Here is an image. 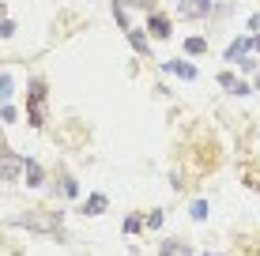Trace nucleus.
Instances as JSON below:
<instances>
[{
	"label": "nucleus",
	"instance_id": "nucleus-1",
	"mask_svg": "<svg viewBox=\"0 0 260 256\" xmlns=\"http://www.w3.org/2000/svg\"><path fill=\"white\" fill-rule=\"evenodd\" d=\"M30 125H46V83L42 79H30Z\"/></svg>",
	"mask_w": 260,
	"mask_h": 256
},
{
	"label": "nucleus",
	"instance_id": "nucleus-2",
	"mask_svg": "<svg viewBox=\"0 0 260 256\" xmlns=\"http://www.w3.org/2000/svg\"><path fill=\"white\" fill-rule=\"evenodd\" d=\"M147 34H151V38H158V42H166L170 34H174V19H170L166 12H158V8H155V12H147Z\"/></svg>",
	"mask_w": 260,
	"mask_h": 256
},
{
	"label": "nucleus",
	"instance_id": "nucleus-3",
	"mask_svg": "<svg viewBox=\"0 0 260 256\" xmlns=\"http://www.w3.org/2000/svg\"><path fill=\"white\" fill-rule=\"evenodd\" d=\"M46 211H26L23 218H15V226H30V230H46V234H57L60 226V215L57 218H42Z\"/></svg>",
	"mask_w": 260,
	"mask_h": 256
},
{
	"label": "nucleus",
	"instance_id": "nucleus-4",
	"mask_svg": "<svg viewBox=\"0 0 260 256\" xmlns=\"http://www.w3.org/2000/svg\"><path fill=\"white\" fill-rule=\"evenodd\" d=\"M215 12V0H181L177 4V15L181 19H204V15Z\"/></svg>",
	"mask_w": 260,
	"mask_h": 256
},
{
	"label": "nucleus",
	"instance_id": "nucleus-5",
	"mask_svg": "<svg viewBox=\"0 0 260 256\" xmlns=\"http://www.w3.org/2000/svg\"><path fill=\"white\" fill-rule=\"evenodd\" d=\"M23 181H26V189H42V185H46V170L26 155H23Z\"/></svg>",
	"mask_w": 260,
	"mask_h": 256
},
{
	"label": "nucleus",
	"instance_id": "nucleus-6",
	"mask_svg": "<svg viewBox=\"0 0 260 256\" xmlns=\"http://www.w3.org/2000/svg\"><path fill=\"white\" fill-rule=\"evenodd\" d=\"M162 72H166V76H177V79H196V68H192L185 57H181V60H177V57H174V60H162Z\"/></svg>",
	"mask_w": 260,
	"mask_h": 256
},
{
	"label": "nucleus",
	"instance_id": "nucleus-7",
	"mask_svg": "<svg viewBox=\"0 0 260 256\" xmlns=\"http://www.w3.org/2000/svg\"><path fill=\"white\" fill-rule=\"evenodd\" d=\"M245 53H253V34H238V38L226 46V60L234 64V60H238V57H245Z\"/></svg>",
	"mask_w": 260,
	"mask_h": 256
},
{
	"label": "nucleus",
	"instance_id": "nucleus-8",
	"mask_svg": "<svg viewBox=\"0 0 260 256\" xmlns=\"http://www.w3.org/2000/svg\"><path fill=\"white\" fill-rule=\"evenodd\" d=\"M106 207H110V200H106V192H91V196L83 200V215H91V218H94V215H102Z\"/></svg>",
	"mask_w": 260,
	"mask_h": 256
},
{
	"label": "nucleus",
	"instance_id": "nucleus-9",
	"mask_svg": "<svg viewBox=\"0 0 260 256\" xmlns=\"http://www.w3.org/2000/svg\"><path fill=\"white\" fill-rule=\"evenodd\" d=\"M23 173V155L19 158H0V177L4 181H15Z\"/></svg>",
	"mask_w": 260,
	"mask_h": 256
},
{
	"label": "nucleus",
	"instance_id": "nucleus-10",
	"mask_svg": "<svg viewBox=\"0 0 260 256\" xmlns=\"http://www.w3.org/2000/svg\"><path fill=\"white\" fill-rule=\"evenodd\" d=\"M128 42H132V49L136 53H151V42H147V30H140V26H128Z\"/></svg>",
	"mask_w": 260,
	"mask_h": 256
},
{
	"label": "nucleus",
	"instance_id": "nucleus-11",
	"mask_svg": "<svg viewBox=\"0 0 260 256\" xmlns=\"http://www.w3.org/2000/svg\"><path fill=\"white\" fill-rule=\"evenodd\" d=\"M185 53H189V57L208 53V38H204V34H189V38H185Z\"/></svg>",
	"mask_w": 260,
	"mask_h": 256
},
{
	"label": "nucleus",
	"instance_id": "nucleus-12",
	"mask_svg": "<svg viewBox=\"0 0 260 256\" xmlns=\"http://www.w3.org/2000/svg\"><path fill=\"white\" fill-rule=\"evenodd\" d=\"M12 98H15V76L0 72V102H12Z\"/></svg>",
	"mask_w": 260,
	"mask_h": 256
},
{
	"label": "nucleus",
	"instance_id": "nucleus-13",
	"mask_svg": "<svg viewBox=\"0 0 260 256\" xmlns=\"http://www.w3.org/2000/svg\"><path fill=\"white\" fill-rule=\"evenodd\" d=\"M234 64L241 68L245 76H253V72H260V60H256V53H245V57H238Z\"/></svg>",
	"mask_w": 260,
	"mask_h": 256
},
{
	"label": "nucleus",
	"instance_id": "nucleus-14",
	"mask_svg": "<svg viewBox=\"0 0 260 256\" xmlns=\"http://www.w3.org/2000/svg\"><path fill=\"white\" fill-rule=\"evenodd\" d=\"M158 256H192V249H185L181 241H162V249H158Z\"/></svg>",
	"mask_w": 260,
	"mask_h": 256
},
{
	"label": "nucleus",
	"instance_id": "nucleus-15",
	"mask_svg": "<svg viewBox=\"0 0 260 256\" xmlns=\"http://www.w3.org/2000/svg\"><path fill=\"white\" fill-rule=\"evenodd\" d=\"M60 196L76 200V196H79V181H76V177H68V173H60Z\"/></svg>",
	"mask_w": 260,
	"mask_h": 256
},
{
	"label": "nucleus",
	"instance_id": "nucleus-16",
	"mask_svg": "<svg viewBox=\"0 0 260 256\" xmlns=\"http://www.w3.org/2000/svg\"><path fill=\"white\" fill-rule=\"evenodd\" d=\"M208 211H211V207H208V200H192V207H189V215L196 218V223H204V218H208Z\"/></svg>",
	"mask_w": 260,
	"mask_h": 256
},
{
	"label": "nucleus",
	"instance_id": "nucleus-17",
	"mask_svg": "<svg viewBox=\"0 0 260 256\" xmlns=\"http://www.w3.org/2000/svg\"><path fill=\"white\" fill-rule=\"evenodd\" d=\"M241 83V79L234 76V72H219V87H222V91H230V94H234V87Z\"/></svg>",
	"mask_w": 260,
	"mask_h": 256
},
{
	"label": "nucleus",
	"instance_id": "nucleus-18",
	"mask_svg": "<svg viewBox=\"0 0 260 256\" xmlns=\"http://www.w3.org/2000/svg\"><path fill=\"white\" fill-rule=\"evenodd\" d=\"M124 8H140V12H155V0H117Z\"/></svg>",
	"mask_w": 260,
	"mask_h": 256
},
{
	"label": "nucleus",
	"instance_id": "nucleus-19",
	"mask_svg": "<svg viewBox=\"0 0 260 256\" xmlns=\"http://www.w3.org/2000/svg\"><path fill=\"white\" fill-rule=\"evenodd\" d=\"M15 117H19V113H15V105H12V102H0V121H4V125H12Z\"/></svg>",
	"mask_w": 260,
	"mask_h": 256
},
{
	"label": "nucleus",
	"instance_id": "nucleus-20",
	"mask_svg": "<svg viewBox=\"0 0 260 256\" xmlns=\"http://www.w3.org/2000/svg\"><path fill=\"white\" fill-rule=\"evenodd\" d=\"M162 223H166V211H151L147 215V230H158Z\"/></svg>",
	"mask_w": 260,
	"mask_h": 256
},
{
	"label": "nucleus",
	"instance_id": "nucleus-21",
	"mask_svg": "<svg viewBox=\"0 0 260 256\" xmlns=\"http://www.w3.org/2000/svg\"><path fill=\"white\" fill-rule=\"evenodd\" d=\"M15 34V19H0V42H8Z\"/></svg>",
	"mask_w": 260,
	"mask_h": 256
},
{
	"label": "nucleus",
	"instance_id": "nucleus-22",
	"mask_svg": "<svg viewBox=\"0 0 260 256\" xmlns=\"http://www.w3.org/2000/svg\"><path fill=\"white\" fill-rule=\"evenodd\" d=\"M140 226H143V223H140L136 215H132V218H124V234H140Z\"/></svg>",
	"mask_w": 260,
	"mask_h": 256
},
{
	"label": "nucleus",
	"instance_id": "nucleus-23",
	"mask_svg": "<svg viewBox=\"0 0 260 256\" xmlns=\"http://www.w3.org/2000/svg\"><path fill=\"white\" fill-rule=\"evenodd\" d=\"M249 30H253V34L260 30V12H253V15H249Z\"/></svg>",
	"mask_w": 260,
	"mask_h": 256
},
{
	"label": "nucleus",
	"instance_id": "nucleus-24",
	"mask_svg": "<svg viewBox=\"0 0 260 256\" xmlns=\"http://www.w3.org/2000/svg\"><path fill=\"white\" fill-rule=\"evenodd\" d=\"M253 53H260V30L253 34Z\"/></svg>",
	"mask_w": 260,
	"mask_h": 256
},
{
	"label": "nucleus",
	"instance_id": "nucleus-25",
	"mask_svg": "<svg viewBox=\"0 0 260 256\" xmlns=\"http://www.w3.org/2000/svg\"><path fill=\"white\" fill-rule=\"evenodd\" d=\"M256 91H260V72H256Z\"/></svg>",
	"mask_w": 260,
	"mask_h": 256
},
{
	"label": "nucleus",
	"instance_id": "nucleus-26",
	"mask_svg": "<svg viewBox=\"0 0 260 256\" xmlns=\"http://www.w3.org/2000/svg\"><path fill=\"white\" fill-rule=\"evenodd\" d=\"M204 256H219V252H204Z\"/></svg>",
	"mask_w": 260,
	"mask_h": 256
},
{
	"label": "nucleus",
	"instance_id": "nucleus-27",
	"mask_svg": "<svg viewBox=\"0 0 260 256\" xmlns=\"http://www.w3.org/2000/svg\"><path fill=\"white\" fill-rule=\"evenodd\" d=\"M170 4H174V0H170ZM177 4H181V0H177Z\"/></svg>",
	"mask_w": 260,
	"mask_h": 256
}]
</instances>
